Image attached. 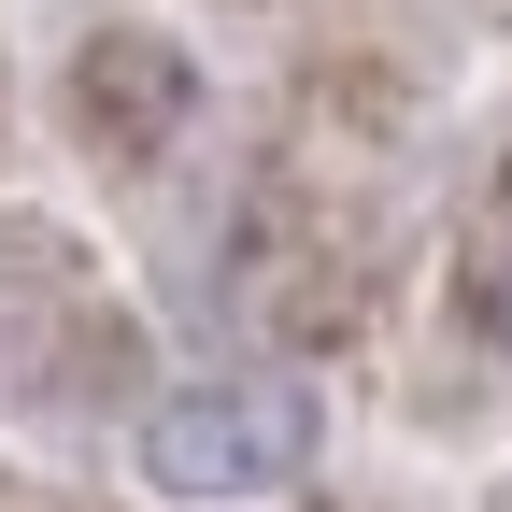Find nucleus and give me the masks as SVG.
<instances>
[{"mask_svg":"<svg viewBox=\"0 0 512 512\" xmlns=\"http://www.w3.org/2000/svg\"><path fill=\"white\" fill-rule=\"evenodd\" d=\"M470 299H484V328L512 342V214H498V228H484V256H470Z\"/></svg>","mask_w":512,"mask_h":512,"instance_id":"f03ea898","label":"nucleus"},{"mask_svg":"<svg viewBox=\"0 0 512 512\" xmlns=\"http://www.w3.org/2000/svg\"><path fill=\"white\" fill-rule=\"evenodd\" d=\"M313 456L299 384H185L171 413H143V484L157 498H271Z\"/></svg>","mask_w":512,"mask_h":512,"instance_id":"f257e3e1","label":"nucleus"}]
</instances>
